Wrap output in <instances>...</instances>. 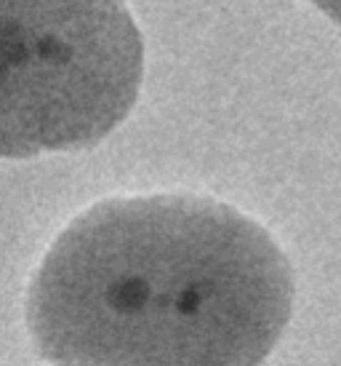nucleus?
Returning <instances> with one entry per match:
<instances>
[{
	"label": "nucleus",
	"mask_w": 341,
	"mask_h": 366,
	"mask_svg": "<svg viewBox=\"0 0 341 366\" xmlns=\"http://www.w3.org/2000/svg\"><path fill=\"white\" fill-rule=\"evenodd\" d=\"M296 307L278 238L200 193L99 201L51 244L27 295L51 366H264Z\"/></svg>",
	"instance_id": "f257e3e1"
},
{
	"label": "nucleus",
	"mask_w": 341,
	"mask_h": 366,
	"mask_svg": "<svg viewBox=\"0 0 341 366\" xmlns=\"http://www.w3.org/2000/svg\"><path fill=\"white\" fill-rule=\"evenodd\" d=\"M310 3L320 11V14H325L331 21L341 24V0H310Z\"/></svg>",
	"instance_id": "7ed1b4c3"
},
{
	"label": "nucleus",
	"mask_w": 341,
	"mask_h": 366,
	"mask_svg": "<svg viewBox=\"0 0 341 366\" xmlns=\"http://www.w3.org/2000/svg\"><path fill=\"white\" fill-rule=\"evenodd\" d=\"M144 67L126 0H0V158L99 144L131 115Z\"/></svg>",
	"instance_id": "f03ea898"
}]
</instances>
